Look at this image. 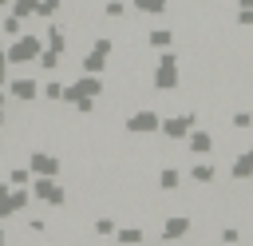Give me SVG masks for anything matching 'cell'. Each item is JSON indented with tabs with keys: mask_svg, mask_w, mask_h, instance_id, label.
Masks as SVG:
<instances>
[{
	"mask_svg": "<svg viewBox=\"0 0 253 246\" xmlns=\"http://www.w3.org/2000/svg\"><path fill=\"white\" fill-rule=\"evenodd\" d=\"M186 123H190V119H170V123H166V131H170V135H182V131H186Z\"/></svg>",
	"mask_w": 253,
	"mask_h": 246,
	"instance_id": "4",
	"label": "cell"
},
{
	"mask_svg": "<svg viewBox=\"0 0 253 246\" xmlns=\"http://www.w3.org/2000/svg\"><path fill=\"white\" fill-rule=\"evenodd\" d=\"M130 127H134V131H150V127H154V115H150V111H142V115H134V119H130Z\"/></svg>",
	"mask_w": 253,
	"mask_h": 246,
	"instance_id": "3",
	"label": "cell"
},
{
	"mask_svg": "<svg viewBox=\"0 0 253 246\" xmlns=\"http://www.w3.org/2000/svg\"><path fill=\"white\" fill-rule=\"evenodd\" d=\"M28 56H36V40H20V44L12 48V60H16V63H24Z\"/></svg>",
	"mask_w": 253,
	"mask_h": 246,
	"instance_id": "1",
	"label": "cell"
},
{
	"mask_svg": "<svg viewBox=\"0 0 253 246\" xmlns=\"http://www.w3.org/2000/svg\"><path fill=\"white\" fill-rule=\"evenodd\" d=\"M12 91H16L20 99H32V95H36V83H28V79H16V83H12Z\"/></svg>",
	"mask_w": 253,
	"mask_h": 246,
	"instance_id": "2",
	"label": "cell"
},
{
	"mask_svg": "<svg viewBox=\"0 0 253 246\" xmlns=\"http://www.w3.org/2000/svg\"><path fill=\"white\" fill-rule=\"evenodd\" d=\"M0 246H4V230H0Z\"/></svg>",
	"mask_w": 253,
	"mask_h": 246,
	"instance_id": "5",
	"label": "cell"
}]
</instances>
